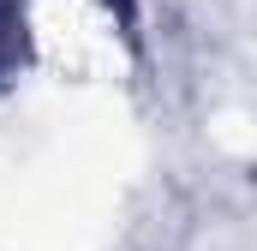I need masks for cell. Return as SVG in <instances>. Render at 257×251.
<instances>
[{
  "label": "cell",
  "mask_w": 257,
  "mask_h": 251,
  "mask_svg": "<svg viewBox=\"0 0 257 251\" xmlns=\"http://www.w3.org/2000/svg\"><path fill=\"white\" fill-rule=\"evenodd\" d=\"M108 6H120V18H126V24H132V0H108Z\"/></svg>",
  "instance_id": "cell-2"
},
{
  "label": "cell",
  "mask_w": 257,
  "mask_h": 251,
  "mask_svg": "<svg viewBox=\"0 0 257 251\" xmlns=\"http://www.w3.org/2000/svg\"><path fill=\"white\" fill-rule=\"evenodd\" d=\"M24 66V0H0V78Z\"/></svg>",
  "instance_id": "cell-1"
}]
</instances>
